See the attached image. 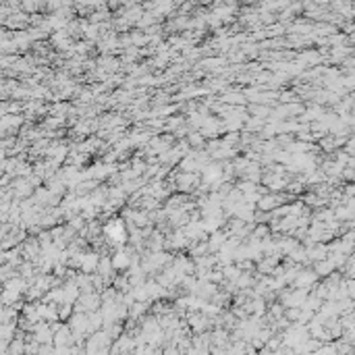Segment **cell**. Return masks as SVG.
I'll return each mask as SVG.
<instances>
[{"mask_svg": "<svg viewBox=\"0 0 355 355\" xmlns=\"http://www.w3.org/2000/svg\"><path fill=\"white\" fill-rule=\"evenodd\" d=\"M106 237L108 239H113V241H123L125 239V225H123V220H113V222H108L106 229Z\"/></svg>", "mask_w": 355, "mask_h": 355, "instance_id": "6da1fadb", "label": "cell"}, {"mask_svg": "<svg viewBox=\"0 0 355 355\" xmlns=\"http://www.w3.org/2000/svg\"><path fill=\"white\" fill-rule=\"evenodd\" d=\"M164 355H179V353H177V349H172V347H170V349L164 351Z\"/></svg>", "mask_w": 355, "mask_h": 355, "instance_id": "7a4b0ae2", "label": "cell"}]
</instances>
